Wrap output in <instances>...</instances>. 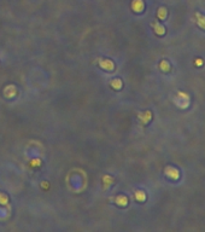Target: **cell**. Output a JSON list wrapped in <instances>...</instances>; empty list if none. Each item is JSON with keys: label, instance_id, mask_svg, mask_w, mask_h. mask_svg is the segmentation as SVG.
Listing matches in <instances>:
<instances>
[{"label": "cell", "instance_id": "1", "mask_svg": "<svg viewBox=\"0 0 205 232\" xmlns=\"http://www.w3.org/2000/svg\"><path fill=\"white\" fill-rule=\"evenodd\" d=\"M190 96L185 92H177L176 96L174 97V103L176 104V107L181 108V109H186L190 105Z\"/></svg>", "mask_w": 205, "mask_h": 232}, {"label": "cell", "instance_id": "3", "mask_svg": "<svg viewBox=\"0 0 205 232\" xmlns=\"http://www.w3.org/2000/svg\"><path fill=\"white\" fill-rule=\"evenodd\" d=\"M196 19H197V24H198L202 29L205 30V16H203V15L199 13V12H197V13H196Z\"/></svg>", "mask_w": 205, "mask_h": 232}, {"label": "cell", "instance_id": "5", "mask_svg": "<svg viewBox=\"0 0 205 232\" xmlns=\"http://www.w3.org/2000/svg\"><path fill=\"white\" fill-rule=\"evenodd\" d=\"M159 67H161V69H162L163 71H169V70H170V65H169V63H168L167 61H162L161 64H159Z\"/></svg>", "mask_w": 205, "mask_h": 232}, {"label": "cell", "instance_id": "4", "mask_svg": "<svg viewBox=\"0 0 205 232\" xmlns=\"http://www.w3.org/2000/svg\"><path fill=\"white\" fill-rule=\"evenodd\" d=\"M153 27H155V31L158 34V35H162V34H164L165 33V29H164V27L163 25H161L159 23H153Z\"/></svg>", "mask_w": 205, "mask_h": 232}, {"label": "cell", "instance_id": "7", "mask_svg": "<svg viewBox=\"0 0 205 232\" xmlns=\"http://www.w3.org/2000/svg\"><path fill=\"white\" fill-rule=\"evenodd\" d=\"M136 197H138L139 201H144V200H145V195H144V192H138Z\"/></svg>", "mask_w": 205, "mask_h": 232}, {"label": "cell", "instance_id": "2", "mask_svg": "<svg viewBox=\"0 0 205 232\" xmlns=\"http://www.w3.org/2000/svg\"><path fill=\"white\" fill-rule=\"evenodd\" d=\"M165 174H167L168 178L174 179V180L179 179V177H180L179 171H177L176 168H174V167H167V168H165Z\"/></svg>", "mask_w": 205, "mask_h": 232}, {"label": "cell", "instance_id": "8", "mask_svg": "<svg viewBox=\"0 0 205 232\" xmlns=\"http://www.w3.org/2000/svg\"><path fill=\"white\" fill-rule=\"evenodd\" d=\"M196 65H203V61L202 59H197L196 61Z\"/></svg>", "mask_w": 205, "mask_h": 232}, {"label": "cell", "instance_id": "6", "mask_svg": "<svg viewBox=\"0 0 205 232\" xmlns=\"http://www.w3.org/2000/svg\"><path fill=\"white\" fill-rule=\"evenodd\" d=\"M165 16H167V10H165V8H159V11H158V17H159L161 19H164Z\"/></svg>", "mask_w": 205, "mask_h": 232}]
</instances>
